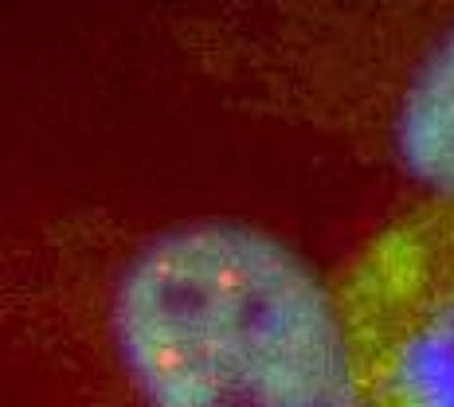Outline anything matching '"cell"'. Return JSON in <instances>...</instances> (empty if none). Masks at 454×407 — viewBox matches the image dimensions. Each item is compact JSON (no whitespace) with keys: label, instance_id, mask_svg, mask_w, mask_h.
Listing matches in <instances>:
<instances>
[{"label":"cell","instance_id":"6da1fadb","mask_svg":"<svg viewBox=\"0 0 454 407\" xmlns=\"http://www.w3.org/2000/svg\"><path fill=\"white\" fill-rule=\"evenodd\" d=\"M106 337L141 407H364L333 286L239 220L141 239L110 282Z\"/></svg>","mask_w":454,"mask_h":407},{"label":"cell","instance_id":"7a4b0ae2","mask_svg":"<svg viewBox=\"0 0 454 407\" xmlns=\"http://www.w3.org/2000/svg\"><path fill=\"white\" fill-rule=\"evenodd\" d=\"M333 294L364 407H454V200L368 235Z\"/></svg>","mask_w":454,"mask_h":407},{"label":"cell","instance_id":"3957f363","mask_svg":"<svg viewBox=\"0 0 454 407\" xmlns=\"http://www.w3.org/2000/svg\"><path fill=\"white\" fill-rule=\"evenodd\" d=\"M392 153L431 200H454V27L419 59L395 102Z\"/></svg>","mask_w":454,"mask_h":407}]
</instances>
